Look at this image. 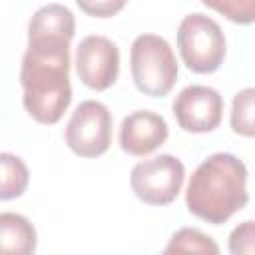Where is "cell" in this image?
Wrapping results in <instances>:
<instances>
[{
    "label": "cell",
    "mask_w": 255,
    "mask_h": 255,
    "mask_svg": "<svg viewBox=\"0 0 255 255\" xmlns=\"http://www.w3.org/2000/svg\"><path fill=\"white\" fill-rule=\"evenodd\" d=\"M36 243V229L28 217L14 211L0 213V255H32Z\"/></svg>",
    "instance_id": "cell-11"
},
{
    "label": "cell",
    "mask_w": 255,
    "mask_h": 255,
    "mask_svg": "<svg viewBox=\"0 0 255 255\" xmlns=\"http://www.w3.org/2000/svg\"><path fill=\"white\" fill-rule=\"evenodd\" d=\"M177 48L183 64L195 74L219 70L227 52L221 26L201 12L183 16L177 28Z\"/></svg>",
    "instance_id": "cell-4"
},
{
    "label": "cell",
    "mask_w": 255,
    "mask_h": 255,
    "mask_svg": "<svg viewBox=\"0 0 255 255\" xmlns=\"http://www.w3.org/2000/svg\"><path fill=\"white\" fill-rule=\"evenodd\" d=\"M163 253H207V255H217L219 247L203 231H199L195 227H183V229H179L171 235Z\"/></svg>",
    "instance_id": "cell-13"
},
{
    "label": "cell",
    "mask_w": 255,
    "mask_h": 255,
    "mask_svg": "<svg viewBox=\"0 0 255 255\" xmlns=\"http://www.w3.org/2000/svg\"><path fill=\"white\" fill-rule=\"evenodd\" d=\"M76 32V18L70 8L62 4H46L38 8L28 24V40L54 38L72 42Z\"/></svg>",
    "instance_id": "cell-10"
},
{
    "label": "cell",
    "mask_w": 255,
    "mask_h": 255,
    "mask_svg": "<svg viewBox=\"0 0 255 255\" xmlns=\"http://www.w3.org/2000/svg\"><path fill=\"white\" fill-rule=\"evenodd\" d=\"M201 4L235 24L249 26L255 20V0H201Z\"/></svg>",
    "instance_id": "cell-15"
},
{
    "label": "cell",
    "mask_w": 255,
    "mask_h": 255,
    "mask_svg": "<svg viewBox=\"0 0 255 255\" xmlns=\"http://www.w3.org/2000/svg\"><path fill=\"white\" fill-rule=\"evenodd\" d=\"M30 171L22 157L2 151L0 153V201H10L28 189Z\"/></svg>",
    "instance_id": "cell-12"
},
{
    "label": "cell",
    "mask_w": 255,
    "mask_h": 255,
    "mask_svg": "<svg viewBox=\"0 0 255 255\" xmlns=\"http://www.w3.org/2000/svg\"><path fill=\"white\" fill-rule=\"evenodd\" d=\"M129 68L135 88L149 98H163L177 82V60L165 38L141 34L133 40Z\"/></svg>",
    "instance_id": "cell-3"
},
{
    "label": "cell",
    "mask_w": 255,
    "mask_h": 255,
    "mask_svg": "<svg viewBox=\"0 0 255 255\" xmlns=\"http://www.w3.org/2000/svg\"><path fill=\"white\" fill-rule=\"evenodd\" d=\"M229 251L233 255H253L255 253V223L251 219L237 225L229 235Z\"/></svg>",
    "instance_id": "cell-16"
},
{
    "label": "cell",
    "mask_w": 255,
    "mask_h": 255,
    "mask_svg": "<svg viewBox=\"0 0 255 255\" xmlns=\"http://www.w3.org/2000/svg\"><path fill=\"white\" fill-rule=\"evenodd\" d=\"M20 84L22 104L32 120L54 126L72 102L70 86V42L54 38L28 40L22 56Z\"/></svg>",
    "instance_id": "cell-1"
},
{
    "label": "cell",
    "mask_w": 255,
    "mask_h": 255,
    "mask_svg": "<svg viewBox=\"0 0 255 255\" xmlns=\"http://www.w3.org/2000/svg\"><path fill=\"white\" fill-rule=\"evenodd\" d=\"M165 120L149 110H137L128 114L120 126V147L133 157H145L161 147L167 139Z\"/></svg>",
    "instance_id": "cell-9"
},
{
    "label": "cell",
    "mask_w": 255,
    "mask_h": 255,
    "mask_svg": "<svg viewBox=\"0 0 255 255\" xmlns=\"http://www.w3.org/2000/svg\"><path fill=\"white\" fill-rule=\"evenodd\" d=\"M185 167L171 153H161L133 165L129 183L135 197L147 205H169L181 191Z\"/></svg>",
    "instance_id": "cell-5"
},
{
    "label": "cell",
    "mask_w": 255,
    "mask_h": 255,
    "mask_svg": "<svg viewBox=\"0 0 255 255\" xmlns=\"http://www.w3.org/2000/svg\"><path fill=\"white\" fill-rule=\"evenodd\" d=\"M76 4L92 18H112L126 8L128 0H76Z\"/></svg>",
    "instance_id": "cell-17"
},
{
    "label": "cell",
    "mask_w": 255,
    "mask_h": 255,
    "mask_svg": "<svg viewBox=\"0 0 255 255\" xmlns=\"http://www.w3.org/2000/svg\"><path fill=\"white\" fill-rule=\"evenodd\" d=\"M173 116L183 131H213L223 118V96L209 86H187L175 96Z\"/></svg>",
    "instance_id": "cell-8"
},
{
    "label": "cell",
    "mask_w": 255,
    "mask_h": 255,
    "mask_svg": "<svg viewBox=\"0 0 255 255\" xmlns=\"http://www.w3.org/2000/svg\"><path fill=\"white\" fill-rule=\"evenodd\" d=\"M112 112L98 100L82 102L66 126V143L80 157H100L112 143Z\"/></svg>",
    "instance_id": "cell-6"
},
{
    "label": "cell",
    "mask_w": 255,
    "mask_h": 255,
    "mask_svg": "<svg viewBox=\"0 0 255 255\" xmlns=\"http://www.w3.org/2000/svg\"><path fill=\"white\" fill-rule=\"evenodd\" d=\"M255 90L243 88L233 98L231 108V129L237 135L253 137L255 135Z\"/></svg>",
    "instance_id": "cell-14"
},
{
    "label": "cell",
    "mask_w": 255,
    "mask_h": 255,
    "mask_svg": "<svg viewBox=\"0 0 255 255\" xmlns=\"http://www.w3.org/2000/svg\"><path fill=\"white\" fill-rule=\"evenodd\" d=\"M249 201L247 167L233 153H213L191 173L185 207L197 219L223 225Z\"/></svg>",
    "instance_id": "cell-2"
},
{
    "label": "cell",
    "mask_w": 255,
    "mask_h": 255,
    "mask_svg": "<svg viewBox=\"0 0 255 255\" xmlns=\"http://www.w3.org/2000/svg\"><path fill=\"white\" fill-rule=\"evenodd\" d=\"M76 70L84 86L96 92L112 88L120 76V50L106 36H86L76 48Z\"/></svg>",
    "instance_id": "cell-7"
}]
</instances>
